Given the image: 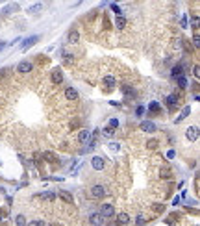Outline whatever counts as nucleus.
I'll return each mask as SVG.
<instances>
[{
  "label": "nucleus",
  "mask_w": 200,
  "mask_h": 226,
  "mask_svg": "<svg viewBox=\"0 0 200 226\" xmlns=\"http://www.w3.org/2000/svg\"><path fill=\"white\" fill-rule=\"evenodd\" d=\"M41 198H44V200H54L56 195H54V193H41Z\"/></svg>",
  "instance_id": "nucleus-31"
},
{
  "label": "nucleus",
  "mask_w": 200,
  "mask_h": 226,
  "mask_svg": "<svg viewBox=\"0 0 200 226\" xmlns=\"http://www.w3.org/2000/svg\"><path fill=\"white\" fill-rule=\"evenodd\" d=\"M102 221H104V219H102V215H100V213H91V217H89V222H91L93 226H100V224H102Z\"/></svg>",
  "instance_id": "nucleus-11"
},
{
  "label": "nucleus",
  "mask_w": 200,
  "mask_h": 226,
  "mask_svg": "<svg viewBox=\"0 0 200 226\" xmlns=\"http://www.w3.org/2000/svg\"><path fill=\"white\" fill-rule=\"evenodd\" d=\"M148 109H150V111H154V113H158V111L161 109V106H160L158 102H152V104L148 106Z\"/></svg>",
  "instance_id": "nucleus-29"
},
{
  "label": "nucleus",
  "mask_w": 200,
  "mask_h": 226,
  "mask_svg": "<svg viewBox=\"0 0 200 226\" xmlns=\"http://www.w3.org/2000/svg\"><path fill=\"white\" fill-rule=\"evenodd\" d=\"M65 98L71 100V102H76L78 100V91H76L74 87H67L65 89Z\"/></svg>",
  "instance_id": "nucleus-5"
},
{
  "label": "nucleus",
  "mask_w": 200,
  "mask_h": 226,
  "mask_svg": "<svg viewBox=\"0 0 200 226\" xmlns=\"http://www.w3.org/2000/svg\"><path fill=\"white\" fill-rule=\"evenodd\" d=\"M111 9H113V13H115L117 17H122V9H121L117 4H111Z\"/></svg>",
  "instance_id": "nucleus-30"
},
{
  "label": "nucleus",
  "mask_w": 200,
  "mask_h": 226,
  "mask_svg": "<svg viewBox=\"0 0 200 226\" xmlns=\"http://www.w3.org/2000/svg\"><path fill=\"white\" fill-rule=\"evenodd\" d=\"M15 224L17 226H26V217L24 215H17L15 217Z\"/></svg>",
  "instance_id": "nucleus-20"
},
{
  "label": "nucleus",
  "mask_w": 200,
  "mask_h": 226,
  "mask_svg": "<svg viewBox=\"0 0 200 226\" xmlns=\"http://www.w3.org/2000/svg\"><path fill=\"white\" fill-rule=\"evenodd\" d=\"M39 39H41L39 35H32V37H28V39H24V43H22V47H20V48H22V50H28L30 47H33V44H35V43H37Z\"/></svg>",
  "instance_id": "nucleus-8"
},
{
  "label": "nucleus",
  "mask_w": 200,
  "mask_h": 226,
  "mask_svg": "<svg viewBox=\"0 0 200 226\" xmlns=\"http://www.w3.org/2000/svg\"><path fill=\"white\" fill-rule=\"evenodd\" d=\"M26 226H44V221H41V219H37V221H32V222H28Z\"/></svg>",
  "instance_id": "nucleus-32"
},
{
  "label": "nucleus",
  "mask_w": 200,
  "mask_h": 226,
  "mask_svg": "<svg viewBox=\"0 0 200 226\" xmlns=\"http://www.w3.org/2000/svg\"><path fill=\"white\" fill-rule=\"evenodd\" d=\"M102 135H104V137H107V139H111V137L115 135V130H113V128H109V126H106V128L102 130Z\"/></svg>",
  "instance_id": "nucleus-17"
},
{
  "label": "nucleus",
  "mask_w": 200,
  "mask_h": 226,
  "mask_svg": "<svg viewBox=\"0 0 200 226\" xmlns=\"http://www.w3.org/2000/svg\"><path fill=\"white\" fill-rule=\"evenodd\" d=\"M107 147H109V150H111V152H119V150H121V145H119V143H115V141H111Z\"/></svg>",
  "instance_id": "nucleus-24"
},
{
  "label": "nucleus",
  "mask_w": 200,
  "mask_h": 226,
  "mask_svg": "<svg viewBox=\"0 0 200 226\" xmlns=\"http://www.w3.org/2000/svg\"><path fill=\"white\" fill-rule=\"evenodd\" d=\"M193 74H195V78H198V76H200V67H198V65H195V69H193Z\"/></svg>",
  "instance_id": "nucleus-35"
},
{
  "label": "nucleus",
  "mask_w": 200,
  "mask_h": 226,
  "mask_svg": "<svg viewBox=\"0 0 200 226\" xmlns=\"http://www.w3.org/2000/svg\"><path fill=\"white\" fill-rule=\"evenodd\" d=\"M146 147H148L150 150H156V148H158V147H160V143H158V141H156V139H150V141L146 143Z\"/></svg>",
  "instance_id": "nucleus-26"
},
{
  "label": "nucleus",
  "mask_w": 200,
  "mask_h": 226,
  "mask_svg": "<svg viewBox=\"0 0 200 226\" xmlns=\"http://www.w3.org/2000/svg\"><path fill=\"white\" fill-rule=\"evenodd\" d=\"M109 128H113V130L119 128V121H117V119H111V121H109Z\"/></svg>",
  "instance_id": "nucleus-34"
},
{
  "label": "nucleus",
  "mask_w": 200,
  "mask_h": 226,
  "mask_svg": "<svg viewBox=\"0 0 200 226\" xmlns=\"http://www.w3.org/2000/svg\"><path fill=\"white\" fill-rule=\"evenodd\" d=\"M91 196H93V198H102V196H106V187H104V185H93V187H91Z\"/></svg>",
  "instance_id": "nucleus-4"
},
{
  "label": "nucleus",
  "mask_w": 200,
  "mask_h": 226,
  "mask_svg": "<svg viewBox=\"0 0 200 226\" xmlns=\"http://www.w3.org/2000/svg\"><path fill=\"white\" fill-rule=\"evenodd\" d=\"M104 85H106V89H107V91H113V89L117 87V80L113 78V76H104Z\"/></svg>",
  "instance_id": "nucleus-7"
},
{
  "label": "nucleus",
  "mask_w": 200,
  "mask_h": 226,
  "mask_svg": "<svg viewBox=\"0 0 200 226\" xmlns=\"http://www.w3.org/2000/svg\"><path fill=\"white\" fill-rule=\"evenodd\" d=\"M115 28L117 30H124L126 28V19L124 17H117L115 19Z\"/></svg>",
  "instance_id": "nucleus-16"
},
{
  "label": "nucleus",
  "mask_w": 200,
  "mask_h": 226,
  "mask_svg": "<svg viewBox=\"0 0 200 226\" xmlns=\"http://www.w3.org/2000/svg\"><path fill=\"white\" fill-rule=\"evenodd\" d=\"M91 167L95 169V171H102L104 167H106V160L102 156H95L93 160H91Z\"/></svg>",
  "instance_id": "nucleus-1"
},
{
  "label": "nucleus",
  "mask_w": 200,
  "mask_h": 226,
  "mask_svg": "<svg viewBox=\"0 0 200 226\" xmlns=\"http://www.w3.org/2000/svg\"><path fill=\"white\" fill-rule=\"evenodd\" d=\"M2 217H4V211H2V210H0V219H2Z\"/></svg>",
  "instance_id": "nucleus-43"
},
{
  "label": "nucleus",
  "mask_w": 200,
  "mask_h": 226,
  "mask_svg": "<svg viewBox=\"0 0 200 226\" xmlns=\"http://www.w3.org/2000/svg\"><path fill=\"white\" fill-rule=\"evenodd\" d=\"M63 59H65V63H72L74 61V56L69 54V52H63Z\"/></svg>",
  "instance_id": "nucleus-28"
},
{
  "label": "nucleus",
  "mask_w": 200,
  "mask_h": 226,
  "mask_svg": "<svg viewBox=\"0 0 200 226\" xmlns=\"http://www.w3.org/2000/svg\"><path fill=\"white\" fill-rule=\"evenodd\" d=\"M89 137H91V132H87V130H82V132L78 133V141H80V143H87Z\"/></svg>",
  "instance_id": "nucleus-15"
},
{
  "label": "nucleus",
  "mask_w": 200,
  "mask_h": 226,
  "mask_svg": "<svg viewBox=\"0 0 200 226\" xmlns=\"http://www.w3.org/2000/svg\"><path fill=\"white\" fill-rule=\"evenodd\" d=\"M182 26H184V28H187V17H185V15L182 17Z\"/></svg>",
  "instance_id": "nucleus-39"
},
{
  "label": "nucleus",
  "mask_w": 200,
  "mask_h": 226,
  "mask_svg": "<svg viewBox=\"0 0 200 226\" xmlns=\"http://www.w3.org/2000/svg\"><path fill=\"white\" fill-rule=\"evenodd\" d=\"M32 69H33V65L30 61H20L17 65V72H20V74H28V72H32Z\"/></svg>",
  "instance_id": "nucleus-3"
},
{
  "label": "nucleus",
  "mask_w": 200,
  "mask_h": 226,
  "mask_svg": "<svg viewBox=\"0 0 200 226\" xmlns=\"http://www.w3.org/2000/svg\"><path fill=\"white\" fill-rule=\"evenodd\" d=\"M80 41V34H78V30H71L69 32V43L71 44H76Z\"/></svg>",
  "instance_id": "nucleus-14"
},
{
  "label": "nucleus",
  "mask_w": 200,
  "mask_h": 226,
  "mask_svg": "<svg viewBox=\"0 0 200 226\" xmlns=\"http://www.w3.org/2000/svg\"><path fill=\"white\" fill-rule=\"evenodd\" d=\"M41 9H43V4H35V6H32V8L28 9V13H33V15H35V13H39Z\"/></svg>",
  "instance_id": "nucleus-25"
},
{
  "label": "nucleus",
  "mask_w": 200,
  "mask_h": 226,
  "mask_svg": "<svg viewBox=\"0 0 200 226\" xmlns=\"http://www.w3.org/2000/svg\"><path fill=\"white\" fill-rule=\"evenodd\" d=\"M43 157H44V160H47L48 163H58V161H59V160H58V156H56L54 152H48V150H47V152H43Z\"/></svg>",
  "instance_id": "nucleus-13"
},
{
  "label": "nucleus",
  "mask_w": 200,
  "mask_h": 226,
  "mask_svg": "<svg viewBox=\"0 0 200 226\" xmlns=\"http://www.w3.org/2000/svg\"><path fill=\"white\" fill-rule=\"evenodd\" d=\"M6 44H8L6 41H0V50H4V48H6Z\"/></svg>",
  "instance_id": "nucleus-41"
},
{
  "label": "nucleus",
  "mask_w": 200,
  "mask_h": 226,
  "mask_svg": "<svg viewBox=\"0 0 200 226\" xmlns=\"http://www.w3.org/2000/svg\"><path fill=\"white\" fill-rule=\"evenodd\" d=\"M189 113H191V106H187V108H184V111H182V115H180V117H178V119H176V122H182V121H184V119H185V117L189 115Z\"/></svg>",
  "instance_id": "nucleus-19"
},
{
  "label": "nucleus",
  "mask_w": 200,
  "mask_h": 226,
  "mask_svg": "<svg viewBox=\"0 0 200 226\" xmlns=\"http://www.w3.org/2000/svg\"><path fill=\"white\" fill-rule=\"evenodd\" d=\"M185 137H187L189 141H196V139H198V128H196V126H189V128L185 130Z\"/></svg>",
  "instance_id": "nucleus-6"
},
{
  "label": "nucleus",
  "mask_w": 200,
  "mask_h": 226,
  "mask_svg": "<svg viewBox=\"0 0 200 226\" xmlns=\"http://www.w3.org/2000/svg\"><path fill=\"white\" fill-rule=\"evenodd\" d=\"M100 215H102V219H109V217H113V215H115V208L111 206V204H102Z\"/></svg>",
  "instance_id": "nucleus-2"
},
{
  "label": "nucleus",
  "mask_w": 200,
  "mask_h": 226,
  "mask_svg": "<svg viewBox=\"0 0 200 226\" xmlns=\"http://www.w3.org/2000/svg\"><path fill=\"white\" fill-rule=\"evenodd\" d=\"M135 226H145V217H143V215H139V217H137Z\"/></svg>",
  "instance_id": "nucleus-33"
},
{
  "label": "nucleus",
  "mask_w": 200,
  "mask_h": 226,
  "mask_svg": "<svg viewBox=\"0 0 200 226\" xmlns=\"http://www.w3.org/2000/svg\"><path fill=\"white\" fill-rule=\"evenodd\" d=\"M135 113H137V115H143V113H145V108H143V106H139V108L135 109Z\"/></svg>",
  "instance_id": "nucleus-36"
},
{
  "label": "nucleus",
  "mask_w": 200,
  "mask_h": 226,
  "mask_svg": "<svg viewBox=\"0 0 200 226\" xmlns=\"http://www.w3.org/2000/svg\"><path fill=\"white\" fill-rule=\"evenodd\" d=\"M117 221H119L121 224H128V222H130V215H128V213H119V215H117Z\"/></svg>",
  "instance_id": "nucleus-18"
},
{
  "label": "nucleus",
  "mask_w": 200,
  "mask_h": 226,
  "mask_svg": "<svg viewBox=\"0 0 200 226\" xmlns=\"http://www.w3.org/2000/svg\"><path fill=\"white\" fill-rule=\"evenodd\" d=\"M172 76L174 78H178V76H182V65H176V67H172Z\"/></svg>",
  "instance_id": "nucleus-22"
},
{
  "label": "nucleus",
  "mask_w": 200,
  "mask_h": 226,
  "mask_svg": "<svg viewBox=\"0 0 200 226\" xmlns=\"http://www.w3.org/2000/svg\"><path fill=\"white\" fill-rule=\"evenodd\" d=\"M78 124H80V122H78V121H74V122H71V128H78Z\"/></svg>",
  "instance_id": "nucleus-42"
},
{
  "label": "nucleus",
  "mask_w": 200,
  "mask_h": 226,
  "mask_svg": "<svg viewBox=\"0 0 200 226\" xmlns=\"http://www.w3.org/2000/svg\"><path fill=\"white\" fill-rule=\"evenodd\" d=\"M156 211H165V206H161V204H156Z\"/></svg>",
  "instance_id": "nucleus-38"
},
{
  "label": "nucleus",
  "mask_w": 200,
  "mask_h": 226,
  "mask_svg": "<svg viewBox=\"0 0 200 226\" xmlns=\"http://www.w3.org/2000/svg\"><path fill=\"white\" fill-rule=\"evenodd\" d=\"M52 82H54V83H61V82H63V72H61V69H54V71H52Z\"/></svg>",
  "instance_id": "nucleus-12"
},
{
  "label": "nucleus",
  "mask_w": 200,
  "mask_h": 226,
  "mask_svg": "<svg viewBox=\"0 0 200 226\" xmlns=\"http://www.w3.org/2000/svg\"><path fill=\"white\" fill-rule=\"evenodd\" d=\"M193 44H195L196 48L200 47V37H198V30L196 28H195V35H193Z\"/></svg>",
  "instance_id": "nucleus-27"
},
{
  "label": "nucleus",
  "mask_w": 200,
  "mask_h": 226,
  "mask_svg": "<svg viewBox=\"0 0 200 226\" xmlns=\"http://www.w3.org/2000/svg\"><path fill=\"white\" fill-rule=\"evenodd\" d=\"M139 128H141L143 132H148V133H152V132L158 130V128H156V124H154L152 121H143V122L139 124Z\"/></svg>",
  "instance_id": "nucleus-9"
},
{
  "label": "nucleus",
  "mask_w": 200,
  "mask_h": 226,
  "mask_svg": "<svg viewBox=\"0 0 200 226\" xmlns=\"http://www.w3.org/2000/svg\"><path fill=\"white\" fill-rule=\"evenodd\" d=\"M107 226H121V222L119 221H111V222H107Z\"/></svg>",
  "instance_id": "nucleus-40"
},
{
  "label": "nucleus",
  "mask_w": 200,
  "mask_h": 226,
  "mask_svg": "<svg viewBox=\"0 0 200 226\" xmlns=\"http://www.w3.org/2000/svg\"><path fill=\"white\" fill-rule=\"evenodd\" d=\"M58 196L65 202V204H72V195H71L69 191H59V193H58Z\"/></svg>",
  "instance_id": "nucleus-10"
},
{
  "label": "nucleus",
  "mask_w": 200,
  "mask_h": 226,
  "mask_svg": "<svg viewBox=\"0 0 200 226\" xmlns=\"http://www.w3.org/2000/svg\"><path fill=\"white\" fill-rule=\"evenodd\" d=\"M174 156H176V152H174V150H169V152H167V157H169V160H172Z\"/></svg>",
  "instance_id": "nucleus-37"
},
{
  "label": "nucleus",
  "mask_w": 200,
  "mask_h": 226,
  "mask_svg": "<svg viewBox=\"0 0 200 226\" xmlns=\"http://www.w3.org/2000/svg\"><path fill=\"white\" fill-rule=\"evenodd\" d=\"M176 82H178V85H180L182 89H185V87H187V78H185V76H178V78H176Z\"/></svg>",
  "instance_id": "nucleus-23"
},
{
  "label": "nucleus",
  "mask_w": 200,
  "mask_h": 226,
  "mask_svg": "<svg viewBox=\"0 0 200 226\" xmlns=\"http://www.w3.org/2000/svg\"><path fill=\"white\" fill-rule=\"evenodd\" d=\"M176 102H178V97H176V95H169V97H167V104H169L170 108H174Z\"/></svg>",
  "instance_id": "nucleus-21"
}]
</instances>
